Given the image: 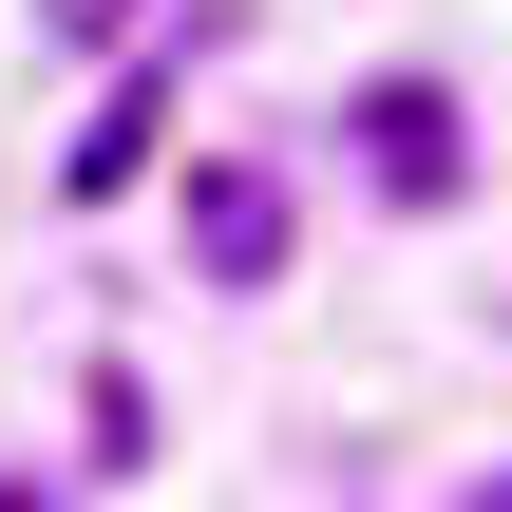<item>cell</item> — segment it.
<instances>
[{"instance_id": "cell-3", "label": "cell", "mask_w": 512, "mask_h": 512, "mask_svg": "<svg viewBox=\"0 0 512 512\" xmlns=\"http://www.w3.org/2000/svg\"><path fill=\"white\" fill-rule=\"evenodd\" d=\"M152 114H171V95H152V76H133V95H114V114H95V133H76V209H95V190H133V171H152Z\"/></svg>"}, {"instance_id": "cell-4", "label": "cell", "mask_w": 512, "mask_h": 512, "mask_svg": "<svg viewBox=\"0 0 512 512\" xmlns=\"http://www.w3.org/2000/svg\"><path fill=\"white\" fill-rule=\"evenodd\" d=\"M38 19H57V38H133V0H38Z\"/></svg>"}, {"instance_id": "cell-6", "label": "cell", "mask_w": 512, "mask_h": 512, "mask_svg": "<svg viewBox=\"0 0 512 512\" xmlns=\"http://www.w3.org/2000/svg\"><path fill=\"white\" fill-rule=\"evenodd\" d=\"M0 512H19V494H0Z\"/></svg>"}, {"instance_id": "cell-1", "label": "cell", "mask_w": 512, "mask_h": 512, "mask_svg": "<svg viewBox=\"0 0 512 512\" xmlns=\"http://www.w3.org/2000/svg\"><path fill=\"white\" fill-rule=\"evenodd\" d=\"M361 171H380L399 209H456V171H475V152H456V95H418V76L361 95Z\"/></svg>"}, {"instance_id": "cell-5", "label": "cell", "mask_w": 512, "mask_h": 512, "mask_svg": "<svg viewBox=\"0 0 512 512\" xmlns=\"http://www.w3.org/2000/svg\"><path fill=\"white\" fill-rule=\"evenodd\" d=\"M475 512H512V475H494V494H475Z\"/></svg>"}, {"instance_id": "cell-2", "label": "cell", "mask_w": 512, "mask_h": 512, "mask_svg": "<svg viewBox=\"0 0 512 512\" xmlns=\"http://www.w3.org/2000/svg\"><path fill=\"white\" fill-rule=\"evenodd\" d=\"M190 247H209L228 285H266V266H285V171H247V152L190 171Z\"/></svg>"}]
</instances>
